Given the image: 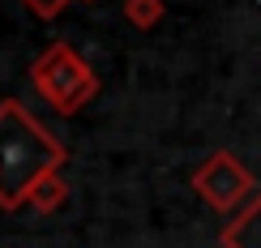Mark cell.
<instances>
[{"mask_svg": "<svg viewBox=\"0 0 261 248\" xmlns=\"http://www.w3.org/2000/svg\"><path fill=\"white\" fill-rule=\"evenodd\" d=\"M30 77H35L39 94L56 107L60 116L82 112V107L99 94V77L90 73V64H86L69 43H51V47L30 64Z\"/></svg>", "mask_w": 261, "mask_h": 248, "instance_id": "2", "label": "cell"}, {"mask_svg": "<svg viewBox=\"0 0 261 248\" xmlns=\"http://www.w3.org/2000/svg\"><path fill=\"white\" fill-rule=\"evenodd\" d=\"M193 188H197L214 210H223V214L240 210L244 201H253L257 192H261L257 180H253V171H248L240 158H231L227 150L210 154L197 171H193Z\"/></svg>", "mask_w": 261, "mask_h": 248, "instance_id": "3", "label": "cell"}, {"mask_svg": "<svg viewBox=\"0 0 261 248\" xmlns=\"http://www.w3.org/2000/svg\"><path fill=\"white\" fill-rule=\"evenodd\" d=\"M21 5H26L30 13H35V17H56L60 9L69 5V0H21Z\"/></svg>", "mask_w": 261, "mask_h": 248, "instance_id": "7", "label": "cell"}, {"mask_svg": "<svg viewBox=\"0 0 261 248\" xmlns=\"http://www.w3.org/2000/svg\"><path fill=\"white\" fill-rule=\"evenodd\" d=\"M64 146L17 99L0 103V210L26 206L39 176L60 171Z\"/></svg>", "mask_w": 261, "mask_h": 248, "instance_id": "1", "label": "cell"}, {"mask_svg": "<svg viewBox=\"0 0 261 248\" xmlns=\"http://www.w3.org/2000/svg\"><path fill=\"white\" fill-rule=\"evenodd\" d=\"M64 197H69V184L60 180V171H47V176L35 180V188H30L26 206H35L39 214H56L64 206Z\"/></svg>", "mask_w": 261, "mask_h": 248, "instance_id": "5", "label": "cell"}, {"mask_svg": "<svg viewBox=\"0 0 261 248\" xmlns=\"http://www.w3.org/2000/svg\"><path fill=\"white\" fill-rule=\"evenodd\" d=\"M223 248H261V192L223 227Z\"/></svg>", "mask_w": 261, "mask_h": 248, "instance_id": "4", "label": "cell"}, {"mask_svg": "<svg viewBox=\"0 0 261 248\" xmlns=\"http://www.w3.org/2000/svg\"><path fill=\"white\" fill-rule=\"evenodd\" d=\"M124 17L133 21L137 30H150V26H159V17H163V0H124Z\"/></svg>", "mask_w": 261, "mask_h": 248, "instance_id": "6", "label": "cell"}]
</instances>
